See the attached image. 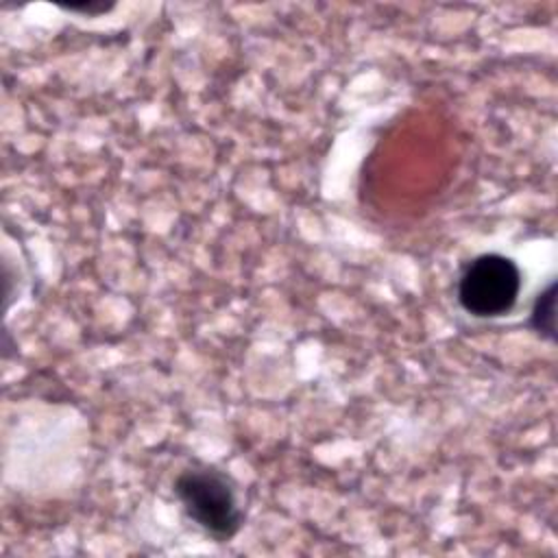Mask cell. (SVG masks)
Returning <instances> with one entry per match:
<instances>
[{"instance_id": "6da1fadb", "label": "cell", "mask_w": 558, "mask_h": 558, "mask_svg": "<svg viewBox=\"0 0 558 558\" xmlns=\"http://www.w3.org/2000/svg\"><path fill=\"white\" fill-rule=\"evenodd\" d=\"M172 490L185 514L211 538L229 541L242 525L233 482L216 469H185L177 475Z\"/></svg>"}, {"instance_id": "7a4b0ae2", "label": "cell", "mask_w": 558, "mask_h": 558, "mask_svg": "<svg viewBox=\"0 0 558 558\" xmlns=\"http://www.w3.org/2000/svg\"><path fill=\"white\" fill-rule=\"evenodd\" d=\"M521 292V268L501 253H482L464 264L458 277V303L475 318L508 314Z\"/></svg>"}, {"instance_id": "3957f363", "label": "cell", "mask_w": 558, "mask_h": 558, "mask_svg": "<svg viewBox=\"0 0 558 558\" xmlns=\"http://www.w3.org/2000/svg\"><path fill=\"white\" fill-rule=\"evenodd\" d=\"M556 299H558V281L551 279L536 296L530 310V318L527 325L530 329L547 340L554 342L556 340Z\"/></svg>"}, {"instance_id": "277c9868", "label": "cell", "mask_w": 558, "mask_h": 558, "mask_svg": "<svg viewBox=\"0 0 558 558\" xmlns=\"http://www.w3.org/2000/svg\"><path fill=\"white\" fill-rule=\"evenodd\" d=\"M63 11H70V13H81V15H87V17H94V15H102V13H109L116 4L113 2H83V4H59Z\"/></svg>"}]
</instances>
